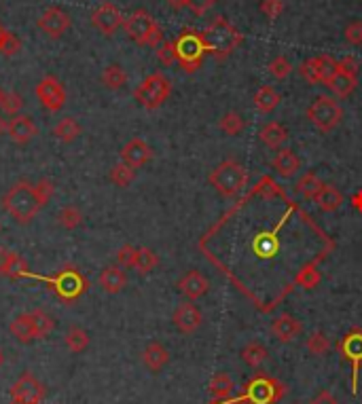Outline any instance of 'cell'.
<instances>
[{
  "mask_svg": "<svg viewBox=\"0 0 362 404\" xmlns=\"http://www.w3.org/2000/svg\"><path fill=\"white\" fill-rule=\"evenodd\" d=\"M3 208L5 212L15 218L19 224H28L43 208L45 201L39 195L36 182H28V180H19L15 182L3 197Z\"/></svg>",
  "mask_w": 362,
  "mask_h": 404,
  "instance_id": "obj_1",
  "label": "cell"
},
{
  "mask_svg": "<svg viewBox=\"0 0 362 404\" xmlns=\"http://www.w3.org/2000/svg\"><path fill=\"white\" fill-rule=\"evenodd\" d=\"M202 36H204L206 51L210 55H214L216 60H225V57H229L244 41L237 28L233 23H229L225 17H216L202 32Z\"/></svg>",
  "mask_w": 362,
  "mask_h": 404,
  "instance_id": "obj_2",
  "label": "cell"
},
{
  "mask_svg": "<svg viewBox=\"0 0 362 404\" xmlns=\"http://www.w3.org/2000/svg\"><path fill=\"white\" fill-rule=\"evenodd\" d=\"M248 178L250 176L242 163H237L235 159H227L212 169L208 180L222 197H233L244 191V187H248Z\"/></svg>",
  "mask_w": 362,
  "mask_h": 404,
  "instance_id": "obj_3",
  "label": "cell"
},
{
  "mask_svg": "<svg viewBox=\"0 0 362 404\" xmlns=\"http://www.w3.org/2000/svg\"><path fill=\"white\" fill-rule=\"evenodd\" d=\"M123 28H125V34L138 43V45H145V47H157L161 41H163V32L159 23L155 21V17L145 11V9H138L134 11L125 21H123Z\"/></svg>",
  "mask_w": 362,
  "mask_h": 404,
  "instance_id": "obj_4",
  "label": "cell"
},
{
  "mask_svg": "<svg viewBox=\"0 0 362 404\" xmlns=\"http://www.w3.org/2000/svg\"><path fill=\"white\" fill-rule=\"evenodd\" d=\"M239 396H244L250 404H277L286 396V385L275 377L259 372L244 385V392Z\"/></svg>",
  "mask_w": 362,
  "mask_h": 404,
  "instance_id": "obj_5",
  "label": "cell"
},
{
  "mask_svg": "<svg viewBox=\"0 0 362 404\" xmlns=\"http://www.w3.org/2000/svg\"><path fill=\"white\" fill-rule=\"evenodd\" d=\"M174 47H176V62L182 66L184 72L200 70V66L204 62V55L208 53L206 45H204V36L200 32L187 28V30H182L178 34V39L174 41Z\"/></svg>",
  "mask_w": 362,
  "mask_h": 404,
  "instance_id": "obj_6",
  "label": "cell"
},
{
  "mask_svg": "<svg viewBox=\"0 0 362 404\" xmlns=\"http://www.w3.org/2000/svg\"><path fill=\"white\" fill-rule=\"evenodd\" d=\"M170 94H172V83L168 81V76L161 72H153L138 85L134 92V98L140 106L155 110L170 98Z\"/></svg>",
  "mask_w": 362,
  "mask_h": 404,
  "instance_id": "obj_7",
  "label": "cell"
},
{
  "mask_svg": "<svg viewBox=\"0 0 362 404\" xmlns=\"http://www.w3.org/2000/svg\"><path fill=\"white\" fill-rule=\"evenodd\" d=\"M49 284V288L55 293V297H58L60 301H76L81 295H85L87 293V288H89V281L85 275H81L76 269L72 267H66L62 269L58 275H53V277H41Z\"/></svg>",
  "mask_w": 362,
  "mask_h": 404,
  "instance_id": "obj_8",
  "label": "cell"
},
{
  "mask_svg": "<svg viewBox=\"0 0 362 404\" xmlns=\"http://www.w3.org/2000/svg\"><path fill=\"white\" fill-rule=\"evenodd\" d=\"M308 119L320 129V131H330L335 129L341 119H343V108L339 106V102L335 98L328 96H318L312 106L308 108Z\"/></svg>",
  "mask_w": 362,
  "mask_h": 404,
  "instance_id": "obj_9",
  "label": "cell"
},
{
  "mask_svg": "<svg viewBox=\"0 0 362 404\" xmlns=\"http://www.w3.org/2000/svg\"><path fill=\"white\" fill-rule=\"evenodd\" d=\"M339 356L352 364V394L358 392V370L362 364V328H352L339 341Z\"/></svg>",
  "mask_w": 362,
  "mask_h": 404,
  "instance_id": "obj_10",
  "label": "cell"
},
{
  "mask_svg": "<svg viewBox=\"0 0 362 404\" xmlns=\"http://www.w3.org/2000/svg\"><path fill=\"white\" fill-rule=\"evenodd\" d=\"M36 98L43 104V108H47L49 112H60L66 104V92L62 87V83L55 76H45L39 85H36Z\"/></svg>",
  "mask_w": 362,
  "mask_h": 404,
  "instance_id": "obj_11",
  "label": "cell"
},
{
  "mask_svg": "<svg viewBox=\"0 0 362 404\" xmlns=\"http://www.w3.org/2000/svg\"><path fill=\"white\" fill-rule=\"evenodd\" d=\"M45 398V385L32 377L30 372H23L11 387V400H19L25 404H41Z\"/></svg>",
  "mask_w": 362,
  "mask_h": 404,
  "instance_id": "obj_12",
  "label": "cell"
},
{
  "mask_svg": "<svg viewBox=\"0 0 362 404\" xmlns=\"http://www.w3.org/2000/svg\"><path fill=\"white\" fill-rule=\"evenodd\" d=\"M123 13L117 9V5L113 3H102L94 13H92V23L94 28H98V30L106 36H113L119 28L123 25Z\"/></svg>",
  "mask_w": 362,
  "mask_h": 404,
  "instance_id": "obj_13",
  "label": "cell"
},
{
  "mask_svg": "<svg viewBox=\"0 0 362 404\" xmlns=\"http://www.w3.org/2000/svg\"><path fill=\"white\" fill-rule=\"evenodd\" d=\"M36 25H39V30L43 34H47L49 39H60L70 28V15L66 11H62L60 7H51L39 17Z\"/></svg>",
  "mask_w": 362,
  "mask_h": 404,
  "instance_id": "obj_14",
  "label": "cell"
},
{
  "mask_svg": "<svg viewBox=\"0 0 362 404\" xmlns=\"http://www.w3.org/2000/svg\"><path fill=\"white\" fill-rule=\"evenodd\" d=\"M151 159H153V149L149 147L142 138H131L125 147L121 149V161L127 163L134 169L147 165Z\"/></svg>",
  "mask_w": 362,
  "mask_h": 404,
  "instance_id": "obj_15",
  "label": "cell"
},
{
  "mask_svg": "<svg viewBox=\"0 0 362 404\" xmlns=\"http://www.w3.org/2000/svg\"><path fill=\"white\" fill-rule=\"evenodd\" d=\"M172 320H174V326L180 330V332H184V334H191V332H195L200 326H202V322H204V315H202V311L193 305V301L191 303H182V305H178L176 307V311H174V315H172Z\"/></svg>",
  "mask_w": 362,
  "mask_h": 404,
  "instance_id": "obj_16",
  "label": "cell"
},
{
  "mask_svg": "<svg viewBox=\"0 0 362 404\" xmlns=\"http://www.w3.org/2000/svg\"><path fill=\"white\" fill-rule=\"evenodd\" d=\"M7 134L15 144L23 147V144H28L32 138L39 136V127L30 117H25V114H15L13 119L7 121Z\"/></svg>",
  "mask_w": 362,
  "mask_h": 404,
  "instance_id": "obj_17",
  "label": "cell"
},
{
  "mask_svg": "<svg viewBox=\"0 0 362 404\" xmlns=\"http://www.w3.org/2000/svg\"><path fill=\"white\" fill-rule=\"evenodd\" d=\"M301 332H303V324L297 320V317H292V315H288V313L277 315L275 320L271 322V334H273L277 341H282V343L295 341Z\"/></svg>",
  "mask_w": 362,
  "mask_h": 404,
  "instance_id": "obj_18",
  "label": "cell"
},
{
  "mask_svg": "<svg viewBox=\"0 0 362 404\" xmlns=\"http://www.w3.org/2000/svg\"><path fill=\"white\" fill-rule=\"evenodd\" d=\"M178 290L189 299V301H198L210 290V281L200 273V271H189L187 275L180 277L178 281Z\"/></svg>",
  "mask_w": 362,
  "mask_h": 404,
  "instance_id": "obj_19",
  "label": "cell"
},
{
  "mask_svg": "<svg viewBox=\"0 0 362 404\" xmlns=\"http://www.w3.org/2000/svg\"><path fill=\"white\" fill-rule=\"evenodd\" d=\"M142 362H145V366H147L151 372H159V370H163L165 366H168V362H170V352L165 350L161 343L153 341V343L147 345V350L142 352Z\"/></svg>",
  "mask_w": 362,
  "mask_h": 404,
  "instance_id": "obj_20",
  "label": "cell"
},
{
  "mask_svg": "<svg viewBox=\"0 0 362 404\" xmlns=\"http://www.w3.org/2000/svg\"><path fill=\"white\" fill-rule=\"evenodd\" d=\"M271 165H273V169L282 178H292L297 171L301 169V159L290 149H280V151H277V155L273 157Z\"/></svg>",
  "mask_w": 362,
  "mask_h": 404,
  "instance_id": "obj_21",
  "label": "cell"
},
{
  "mask_svg": "<svg viewBox=\"0 0 362 404\" xmlns=\"http://www.w3.org/2000/svg\"><path fill=\"white\" fill-rule=\"evenodd\" d=\"M100 286L104 288V293L108 295H117L121 293L123 288L127 286V275L123 271V267H106L102 273H100Z\"/></svg>",
  "mask_w": 362,
  "mask_h": 404,
  "instance_id": "obj_22",
  "label": "cell"
},
{
  "mask_svg": "<svg viewBox=\"0 0 362 404\" xmlns=\"http://www.w3.org/2000/svg\"><path fill=\"white\" fill-rule=\"evenodd\" d=\"M261 140L265 142V147L273 149V151H280L286 140H288V129L282 125V123H277V121H269L263 129H261Z\"/></svg>",
  "mask_w": 362,
  "mask_h": 404,
  "instance_id": "obj_23",
  "label": "cell"
},
{
  "mask_svg": "<svg viewBox=\"0 0 362 404\" xmlns=\"http://www.w3.org/2000/svg\"><path fill=\"white\" fill-rule=\"evenodd\" d=\"M9 332L19 341V343H30L36 339L34 324H32V315L30 313H19L13 317V322L9 324Z\"/></svg>",
  "mask_w": 362,
  "mask_h": 404,
  "instance_id": "obj_24",
  "label": "cell"
},
{
  "mask_svg": "<svg viewBox=\"0 0 362 404\" xmlns=\"http://www.w3.org/2000/svg\"><path fill=\"white\" fill-rule=\"evenodd\" d=\"M210 394L214 398V402H227L233 398V392H235V385H233V379L229 377L227 372H216L212 381H210Z\"/></svg>",
  "mask_w": 362,
  "mask_h": 404,
  "instance_id": "obj_25",
  "label": "cell"
},
{
  "mask_svg": "<svg viewBox=\"0 0 362 404\" xmlns=\"http://www.w3.org/2000/svg\"><path fill=\"white\" fill-rule=\"evenodd\" d=\"M314 201H316L318 208H320L322 212H335V210H339L341 204H343V195L339 193L337 187L324 184V187L320 189V193L316 195Z\"/></svg>",
  "mask_w": 362,
  "mask_h": 404,
  "instance_id": "obj_26",
  "label": "cell"
},
{
  "mask_svg": "<svg viewBox=\"0 0 362 404\" xmlns=\"http://www.w3.org/2000/svg\"><path fill=\"white\" fill-rule=\"evenodd\" d=\"M277 228H273L271 233H261L255 244H253V250L259 258H263V261H267V258H271L273 254H277V250H280V242H277Z\"/></svg>",
  "mask_w": 362,
  "mask_h": 404,
  "instance_id": "obj_27",
  "label": "cell"
},
{
  "mask_svg": "<svg viewBox=\"0 0 362 404\" xmlns=\"http://www.w3.org/2000/svg\"><path fill=\"white\" fill-rule=\"evenodd\" d=\"M0 275L5 277H11V279H19V277H32L30 273V267H28V263L23 261V258L15 252H9V258L5 267L0 269Z\"/></svg>",
  "mask_w": 362,
  "mask_h": 404,
  "instance_id": "obj_28",
  "label": "cell"
},
{
  "mask_svg": "<svg viewBox=\"0 0 362 404\" xmlns=\"http://www.w3.org/2000/svg\"><path fill=\"white\" fill-rule=\"evenodd\" d=\"M356 85H358V78L356 76H352V74H345V72H337L335 76H332V81L328 83V87H330V92L335 94L337 98H350L352 94H354V89H356Z\"/></svg>",
  "mask_w": 362,
  "mask_h": 404,
  "instance_id": "obj_29",
  "label": "cell"
},
{
  "mask_svg": "<svg viewBox=\"0 0 362 404\" xmlns=\"http://www.w3.org/2000/svg\"><path fill=\"white\" fill-rule=\"evenodd\" d=\"M102 83H104V87H106V89L117 92V89H121L123 85L127 83V72H125L119 64H110V66H106L104 72H102Z\"/></svg>",
  "mask_w": 362,
  "mask_h": 404,
  "instance_id": "obj_30",
  "label": "cell"
},
{
  "mask_svg": "<svg viewBox=\"0 0 362 404\" xmlns=\"http://www.w3.org/2000/svg\"><path fill=\"white\" fill-rule=\"evenodd\" d=\"M277 104H280V94H277L273 87H269V85H265V87H261L255 94V106H257V110H261L265 114L275 110Z\"/></svg>",
  "mask_w": 362,
  "mask_h": 404,
  "instance_id": "obj_31",
  "label": "cell"
},
{
  "mask_svg": "<svg viewBox=\"0 0 362 404\" xmlns=\"http://www.w3.org/2000/svg\"><path fill=\"white\" fill-rule=\"evenodd\" d=\"M242 360L250 366V368H259L267 358H269V354H267V348L265 345H261V343H248L246 348L242 350Z\"/></svg>",
  "mask_w": 362,
  "mask_h": 404,
  "instance_id": "obj_32",
  "label": "cell"
},
{
  "mask_svg": "<svg viewBox=\"0 0 362 404\" xmlns=\"http://www.w3.org/2000/svg\"><path fill=\"white\" fill-rule=\"evenodd\" d=\"M53 136L58 138L60 142H64V144H70V142H74L81 136V125L76 123V119L66 117V119H62L58 125L53 127Z\"/></svg>",
  "mask_w": 362,
  "mask_h": 404,
  "instance_id": "obj_33",
  "label": "cell"
},
{
  "mask_svg": "<svg viewBox=\"0 0 362 404\" xmlns=\"http://www.w3.org/2000/svg\"><path fill=\"white\" fill-rule=\"evenodd\" d=\"M159 265V256L151 250V248H138L136 252V263H134V269L140 273V275H147L151 273L155 267Z\"/></svg>",
  "mask_w": 362,
  "mask_h": 404,
  "instance_id": "obj_34",
  "label": "cell"
},
{
  "mask_svg": "<svg viewBox=\"0 0 362 404\" xmlns=\"http://www.w3.org/2000/svg\"><path fill=\"white\" fill-rule=\"evenodd\" d=\"M324 187V182L318 178L316 171H308L299 182H297V193L303 195L305 199H316V195L320 193V189Z\"/></svg>",
  "mask_w": 362,
  "mask_h": 404,
  "instance_id": "obj_35",
  "label": "cell"
},
{
  "mask_svg": "<svg viewBox=\"0 0 362 404\" xmlns=\"http://www.w3.org/2000/svg\"><path fill=\"white\" fill-rule=\"evenodd\" d=\"M66 348L72 352V354H81L89 348V334L87 330H83L81 326H72L66 334Z\"/></svg>",
  "mask_w": 362,
  "mask_h": 404,
  "instance_id": "obj_36",
  "label": "cell"
},
{
  "mask_svg": "<svg viewBox=\"0 0 362 404\" xmlns=\"http://www.w3.org/2000/svg\"><path fill=\"white\" fill-rule=\"evenodd\" d=\"M218 127H220L222 134H227V136H237V134L246 127V121L242 119V114H239V112L229 110V112L222 114V119H220Z\"/></svg>",
  "mask_w": 362,
  "mask_h": 404,
  "instance_id": "obj_37",
  "label": "cell"
},
{
  "mask_svg": "<svg viewBox=\"0 0 362 404\" xmlns=\"http://www.w3.org/2000/svg\"><path fill=\"white\" fill-rule=\"evenodd\" d=\"M136 180V169L134 167H129L127 163H117L113 169H110V182L113 184H117V187H121V189H125V187H129L131 182Z\"/></svg>",
  "mask_w": 362,
  "mask_h": 404,
  "instance_id": "obj_38",
  "label": "cell"
},
{
  "mask_svg": "<svg viewBox=\"0 0 362 404\" xmlns=\"http://www.w3.org/2000/svg\"><path fill=\"white\" fill-rule=\"evenodd\" d=\"M32 324H34V332H36V339H45L53 328H55V322H53V317L43 311V309H34L32 313Z\"/></svg>",
  "mask_w": 362,
  "mask_h": 404,
  "instance_id": "obj_39",
  "label": "cell"
},
{
  "mask_svg": "<svg viewBox=\"0 0 362 404\" xmlns=\"http://www.w3.org/2000/svg\"><path fill=\"white\" fill-rule=\"evenodd\" d=\"M305 348H308V352H310L312 356L322 358V356L328 354V350H330V341H328V337H326L324 332L316 330V332L310 334L308 341H305Z\"/></svg>",
  "mask_w": 362,
  "mask_h": 404,
  "instance_id": "obj_40",
  "label": "cell"
},
{
  "mask_svg": "<svg viewBox=\"0 0 362 404\" xmlns=\"http://www.w3.org/2000/svg\"><path fill=\"white\" fill-rule=\"evenodd\" d=\"M322 279V273L314 267V265H308L303 267L297 275H295V284L305 288V290H312V288H316Z\"/></svg>",
  "mask_w": 362,
  "mask_h": 404,
  "instance_id": "obj_41",
  "label": "cell"
},
{
  "mask_svg": "<svg viewBox=\"0 0 362 404\" xmlns=\"http://www.w3.org/2000/svg\"><path fill=\"white\" fill-rule=\"evenodd\" d=\"M58 222H60V226H62V228L72 231V228H78V226L83 224V214H81V210H78V208H74V206H66V208H62V210H60V214H58Z\"/></svg>",
  "mask_w": 362,
  "mask_h": 404,
  "instance_id": "obj_42",
  "label": "cell"
},
{
  "mask_svg": "<svg viewBox=\"0 0 362 404\" xmlns=\"http://www.w3.org/2000/svg\"><path fill=\"white\" fill-rule=\"evenodd\" d=\"M318 66H320V83H324V85H328L332 81V76L339 72V62L330 55H320Z\"/></svg>",
  "mask_w": 362,
  "mask_h": 404,
  "instance_id": "obj_43",
  "label": "cell"
},
{
  "mask_svg": "<svg viewBox=\"0 0 362 404\" xmlns=\"http://www.w3.org/2000/svg\"><path fill=\"white\" fill-rule=\"evenodd\" d=\"M21 39L19 36H15L13 32H9V30H5L3 32V36H0V53L3 55H7V57H11V55H15V53H19L21 51Z\"/></svg>",
  "mask_w": 362,
  "mask_h": 404,
  "instance_id": "obj_44",
  "label": "cell"
},
{
  "mask_svg": "<svg viewBox=\"0 0 362 404\" xmlns=\"http://www.w3.org/2000/svg\"><path fill=\"white\" fill-rule=\"evenodd\" d=\"M299 72L301 76L308 81L310 85H316L320 83V66H318V57H310V60H305L301 66H299Z\"/></svg>",
  "mask_w": 362,
  "mask_h": 404,
  "instance_id": "obj_45",
  "label": "cell"
},
{
  "mask_svg": "<svg viewBox=\"0 0 362 404\" xmlns=\"http://www.w3.org/2000/svg\"><path fill=\"white\" fill-rule=\"evenodd\" d=\"M269 72H271L277 81H282V78H286V76L292 72V64L288 62V57L277 55V57H273L271 64H269Z\"/></svg>",
  "mask_w": 362,
  "mask_h": 404,
  "instance_id": "obj_46",
  "label": "cell"
},
{
  "mask_svg": "<svg viewBox=\"0 0 362 404\" xmlns=\"http://www.w3.org/2000/svg\"><path fill=\"white\" fill-rule=\"evenodd\" d=\"M155 49H157V57H159L161 64L172 66L176 62V47H174L172 41H161Z\"/></svg>",
  "mask_w": 362,
  "mask_h": 404,
  "instance_id": "obj_47",
  "label": "cell"
},
{
  "mask_svg": "<svg viewBox=\"0 0 362 404\" xmlns=\"http://www.w3.org/2000/svg\"><path fill=\"white\" fill-rule=\"evenodd\" d=\"M0 108H3V112H7V114H11V117H15V114H19L21 108H23V98L19 94H15V92H9V94H5Z\"/></svg>",
  "mask_w": 362,
  "mask_h": 404,
  "instance_id": "obj_48",
  "label": "cell"
},
{
  "mask_svg": "<svg viewBox=\"0 0 362 404\" xmlns=\"http://www.w3.org/2000/svg\"><path fill=\"white\" fill-rule=\"evenodd\" d=\"M136 252H138V248H134L131 244L121 246L117 250V263H119V267H123V269L134 267V263H136Z\"/></svg>",
  "mask_w": 362,
  "mask_h": 404,
  "instance_id": "obj_49",
  "label": "cell"
},
{
  "mask_svg": "<svg viewBox=\"0 0 362 404\" xmlns=\"http://www.w3.org/2000/svg\"><path fill=\"white\" fill-rule=\"evenodd\" d=\"M261 11H263L269 19H275V17H280V15H282L284 3H282V0H263V3H261Z\"/></svg>",
  "mask_w": 362,
  "mask_h": 404,
  "instance_id": "obj_50",
  "label": "cell"
},
{
  "mask_svg": "<svg viewBox=\"0 0 362 404\" xmlns=\"http://www.w3.org/2000/svg\"><path fill=\"white\" fill-rule=\"evenodd\" d=\"M345 41L350 45H356V47L362 45V21H352L345 28Z\"/></svg>",
  "mask_w": 362,
  "mask_h": 404,
  "instance_id": "obj_51",
  "label": "cell"
},
{
  "mask_svg": "<svg viewBox=\"0 0 362 404\" xmlns=\"http://www.w3.org/2000/svg\"><path fill=\"white\" fill-rule=\"evenodd\" d=\"M216 0H189V9L195 13V15H206L212 7H214Z\"/></svg>",
  "mask_w": 362,
  "mask_h": 404,
  "instance_id": "obj_52",
  "label": "cell"
},
{
  "mask_svg": "<svg viewBox=\"0 0 362 404\" xmlns=\"http://www.w3.org/2000/svg\"><path fill=\"white\" fill-rule=\"evenodd\" d=\"M358 68H360V66H358V62L354 60L352 55H345L343 60L339 62V70H341V72H345V74L356 76V74H358Z\"/></svg>",
  "mask_w": 362,
  "mask_h": 404,
  "instance_id": "obj_53",
  "label": "cell"
},
{
  "mask_svg": "<svg viewBox=\"0 0 362 404\" xmlns=\"http://www.w3.org/2000/svg\"><path fill=\"white\" fill-rule=\"evenodd\" d=\"M312 404H339V402H337V398L332 396L330 392H322V394H318V396L312 400Z\"/></svg>",
  "mask_w": 362,
  "mask_h": 404,
  "instance_id": "obj_54",
  "label": "cell"
},
{
  "mask_svg": "<svg viewBox=\"0 0 362 404\" xmlns=\"http://www.w3.org/2000/svg\"><path fill=\"white\" fill-rule=\"evenodd\" d=\"M172 9H176V11H180V9H184V7H189V0H165Z\"/></svg>",
  "mask_w": 362,
  "mask_h": 404,
  "instance_id": "obj_55",
  "label": "cell"
},
{
  "mask_svg": "<svg viewBox=\"0 0 362 404\" xmlns=\"http://www.w3.org/2000/svg\"><path fill=\"white\" fill-rule=\"evenodd\" d=\"M352 204H354V208H356L358 212H362V191L356 193V195L352 197Z\"/></svg>",
  "mask_w": 362,
  "mask_h": 404,
  "instance_id": "obj_56",
  "label": "cell"
},
{
  "mask_svg": "<svg viewBox=\"0 0 362 404\" xmlns=\"http://www.w3.org/2000/svg\"><path fill=\"white\" fill-rule=\"evenodd\" d=\"M7 258H9V250H3L0 248V269L5 267V263H7Z\"/></svg>",
  "mask_w": 362,
  "mask_h": 404,
  "instance_id": "obj_57",
  "label": "cell"
},
{
  "mask_svg": "<svg viewBox=\"0 0 362 404\" xmlns=\"http://www.w3.org/2000/svg\"><path fill=\"white\" fill-rule=\"evenodd\" d=\"M227 404H250L244 396H237V398H231V400H227Z\"/></svg>",
  "mask_w": 362,
  "mask_h": 404,
  "instance_id": "obj_58",
  "label": "cell"
},
{
  "mask_svg": "<svg viewBox=\"0 0 362 404\" xmlns=\"http://www.w3.org/2000/svg\"><path fill=\"white\" fill-rule=\"evenodd\" d=\"M3 131H7V123H5L3 117H0V134H3Z\"/></svg>",
  "mask_w": 362,
  "mask_h": 404,
  "instance_id": "obj_59",
  "label": "cell"
},
{
  "mask_svg": "<svg viewBox=\"0 0 362 404\" xmlns=\"http://www.w3.org/2000/svg\"><path fill=\"white\" fill-rule=\"evenodd\" d=\"M3 98H5V92H3V87H0V104H3Z\"/></svg>",
  "mask_w": 362,
  "mask_h": 404,
  "instance_id": "obj_60",
  "label": "cell"
},
{
  "mask_svg": "<svg viewBox=\"0 0 362 404\" xmlns=\"http://www.w3.org/2000/svg\"><path fill=\"white\" fill-rule=\"evenodd\" d=\"M11 404H25V402H19V400H11Z\"/></svg>",
  "mask_w": 362,
  "mask_h": 404,
  "instance_id": "obj_61",
  "label": "cell"
},
{
  "mask_svg": "<svg viewBox=\"0 0 362 404\" xmlns=\"http://www.w3.org/2000/svg\"><path fill=\"white\" fill-rule=\"evenodd\" d=\"M212 404H227V402H212Z\"/></svg>",
  "mask_w": 362,
  "mask_h": 404,
  "instance_id": "obj_62",
  "label": "cell"
},
{
  "mask_svg": "<svg viewBox=\"0 0 362 404\" xmlns=\"http://www.w3.org/2000/svg\"><path fill=\"white\" fill-rule=\"evenodd\" d=\"M0 228H3V226H0Z\"/></svg>",
  "mask_w": 362,
  "mask_h": 404,
  "instance_id": "obj_63",
  "label": "cell"
}]
</instances>
